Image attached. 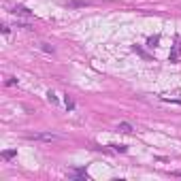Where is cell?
<instances>
[{
  "instance_id": "6da1fadb",
  "label": "cell",
  "mask_w": 181,
  "mask_h": 181,
  "mask_svg": "<svg viewBox=\"0 0 181 181\" xmlns=\"http://www.w3.org/2000/svg\"><path fill=\"white\" fill-rule=\"evenodd\" d=\"M28 139H32V141H45V143H56V141H62L60 134H53V132H34V134H30Z\"/></svg>"
},
{
  "instance_id": "7a4b0ae2",
  "label": "cell",
  "mask_w": 181,
  "mask_h": 181,
  "mask_svg": "<svg viewBox=\"0 0 181 181\" xmlns=\"http://www.w3.org/2000/svg\"><path fill=\"white\" fill-rule=\"evenodd\" d=\"M179 58H181V41L175 45V49L170 51V62H177Z\"/></svg>"
},
{
  "instance_id": "3957f363",
  "label": "cell",
  "mask_w": 181,
  "mask_h": 181,
  "mask_svg": "<svg viewBox=\"0 0 181 181\" xmlns=\"http://www.w3.org/2000/svg\"><path fill=\"white\" fill-rule=\"evenodd\" d=\"M117 130H119V132H126V134H130V132H132V126H130L128 122H122V124H117Z\"/></svg>"
},
{
  "instance_id": "277c9868",
  "label": "cell",
  "mask_w": 181,
  "mask_h": 181,
  "mask_svg": "<svg viewBox=\"0 0 181 181\" xmlns=\"http://www.w3.org/2000/svg\"><path fill=\"white\" fill-rule=\"evenodd\" d=\"M13 15H26V17H30V11L26 6H15L13 9Z\"/></svg>"
},
{
  "instance_id": "5b68a950",
  "label": "cell",
  "mask_w": 181,
  "mask_h": 181,
  "mask_svg": "<svg viewBox=\"0 0 181 181\" xmlns=\"http://www.w3.org/2000/svg\"><path fill=\"white\" fill-rule=\"evenodd\" d=\"M15 156H17L15 149H6V151H2V158H4V160H11V158H15Z\"/></svg>"
},
{
  "instance_id": "8992f818",
  "label": "cell",
  "mask_w": 181,
  "mask_h": 181,
  "mask_svg": "<svg viewBox=\"0 0 181 181\" xmlns=\"http://www.w3.org/2000/svg\"><path fill=\"white\" fill-rule=\"evenodd\" d=\"M64 104H66L68 111H72V109H75V102H72V98H70V96H66V98H64Z\"/></svg>"
},
{
  "instance_id": "52a82bcc",
  "label": "cell",
  "mask_w": 181,
  "mask_h": 181,
  "mask_svg": "<svg viewBox=\"0 0 181 181\" xmlns=\"http://www.w3.org/2000/svg\"><path fill=\"white\" fill-rule=\"evenodd\" d=\"M111 147H113V151H119V153H126V151H128L126 145H111Z\"/></svg>"
},
{
  "instance_id": "ba28073f",
  "label": "cell",
  "mask_w": 181,
  "mask_h": 181,
  "mask_svg": "<svg viewBox=\"0 0 181 181\" xmlns=\"http://www.w3.org/2000/svg\"><path fill=\"white\" fill-rule=\"evenodd\" d=\"M47 100H49L51 104H58V96L53 94V92H47Z\"/></svg>"
},
{
  "instance_id": "9c48e42d",
  "label": "cell",
  "mask_w": 181,
  "mask_h": 181,
  "mask_svg": "<svg viewBox=\"0 0 181 181\" xmlns=\"http://www.w3.org/2000/svg\"><path fill=\"white\" fill-rule=\"evenodd\" d=\"M156 45H158V36H151V39H149V47H156Z\"/></svg>"
},
{
  "instance_id": "30bf717a",
  "label": "cell",
  "mask_w": 181,
  "mask_h": 181,
  "mask_svg": "<svg viewBox=\"0 0 181 181\" xmlns=\"http://www.w3.org/2000/svg\"><path fill=\"white\" fill-rule=\"evenodd\" d=\"M6 85H17V79L15 77H9L6 79Z\"/></svg>"
},
{
  "instance_id": "8fae6325",
  "label": "cell",
  "mask_w": 181,
  "mask_h": 181,
  "mask_svg": "<svg viewBox=\"0 0 181 181\" xmlns=\"http://www.w3.org/2000/svg\"><path fill=\"white\" fill-rule=\"evenodd\" d=\"M173 175L175 177H181V170H173Z\"/></svg>"
}]
</instances>
